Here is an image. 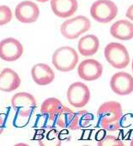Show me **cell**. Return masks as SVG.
Listing matches in <instances>:
<instances>
[{"mask_svg":"<svg viewBox=\"0 0 133 146\" xmlns=\"http://www.w3.org/2000/svg\"><path fill=\"white\" fill-rule=\"evenodd\" d=\"M11 106L16 111L17 116L28 119L31 113L36 108V101L31 94L21 92L13 96L11 99Z\"/></svg>","mask_w":133,"mask_h":146,"instance_id":"6","label":"cell"},{"mask_svg":"<svg viewBox=\"0 0 133 146\" xmlns=\"http://www.w3.org/2000/svg\"><path fill=\"white\" fill-rule=\"evenodd\" d=\"M110 32L117 40H130L133 38V24L126 19L117 20L111 25Z\"/></svg>","mask_w":133,"mask_h":146,"instance_id":"16","label":"cell"},{"mask_svg":"<svg viewBox=\"0 0 133 146\" xmlns=\"http://www.w3.org/2000/svg\"><path fill=\"white\" fill-rule=\"evenodd\" d=\"M63 104L56 98H49L45 99L41 107V114L48 118L51 123L56 122L57 117L60 113Z\"/></svg>","mask_w":133,"mask_h":146,"instance_id":"18","label":"cell"},{"mask_svg":"<svg viewBox=\"0 0 133 146\" xmlns=\"http://www.w3.org/2000/svg\"><path fill=\"white\" fill-rule=\"evenodd\" d=\"M126 16L130 19V20H132L133 21V4H132L126 10Z\"/></svg>","mask_w":133,"mask_h":146,"instance_id":"24","label":"cell"},{"mask_svg":"<svg viewBox=\"0 0 133 146\" xmlns=\"http://www.w3.org/2000/svg\"><path fill=\"white\" fill-rule=\"evenodd\" d=\"M21 79L19 76L10 68H5L0 73V91L10 92L19 88Z\"/></svg>","mask_w":133,"mask_h":146,"instance_id":"15","label":"cell"},{"mask_svg":"<svg viewBox=\"0 0 133 146\" xmlns=\"http://www.w3.org/2000/svg\"><path fill=\"white\" fill-rule=\"evenodd\" d=\"M91 23L89 19L84 15H79L65 20L61 25L60 31L66 39L75 40L89 31Z\"/></svg>","mask_w":133,"mask_h":146,"instance_id":"3","label":"cell"},{"mask_svg":"<svg viewBox=\"0 0 133 146\" xmlns=\"http://www.w3.org/2000/svg\"><path fill=\"white\" fill-rule=\"evenodd\" d=\"M102 64L94 59H87L83 60L78 67V74L79 77L88 82L99 79L102 76Z\"/></svg>","mask_w":133,"mask_h":146,"instance_id":"11","label":"cell"},{"mask_svg":"<svg viewBox=\"0 0 133 146\" xmlns=\"http://www.w3.org/2000/svg\"><path fill=\"white\" fill-rule=\"evenodd\" d=\"M42 137H44L45 139L44 140L41 139L39 141L41 145H61V139L59 137V133L55 129H51L48 133H46L45 136L41 135V138Z\"/></svg>","mask_w":133,"mask_h":146,"instance_id":"19","label":"cell"},{"mask_svg":"<svg viewBox=\"0 0 133 146\" xmlns=\"http://www.w3.org/2000/svg\"><path fill=\"white\" fill-rule=\"evenodd\" d=\"M78 124L79 128H87L91 123V122L94 120V116L92 113L83 110L78 112Z\"/></svg>","mask_w":133,"mask_h":146,"instance_id":"21","label":"cell"},{"mask_svg":"<svg viewBox=\"0 0 133 146\" xmlns=\"http://www.w3.org/2000/svg\"><path fill=\"white\" fill-rule=\"evenodd\" d=\"M31 76L37 85L46 86L54 81L55 72L50 66L45 63H38L32 67Z\"/></svg>","mask_w":133,"mask_h":146,"instance_id":"12","label":"cell"},{"mask_svg":"<svg viewBox=\"0 0 133 146\" xmlns=\"http://www.w3.org/2000/svg\"><path fill=\"white\" fill-rule=\"evenodd\" d=\"M131 145L133 146V139H132V140L131 141Z\"/></svg>","mask_w":133,"mask_h":146,"instance_id":"26","label":"cell"},{"mask_svg":"<svg viewBox=\"0 0 133 146\" xmlns=\"http://www.w3.org/2000/svg\"><path fill=\"white\" fill-rule=\"evenodd\" d=\"M98 126L106 131H116L120 129L122 117V107L116 101L104 102L97 112Z\"/></svg>","mask_w":133,"mask_h":146,"instance_id":"1","label":"cell"},{"mask_svg":"<svg viewBox=\"0 0 133 146\" xmlns=\"http://www.w3.org/2000/svg\"><path fill=\"white\" fill-rule=\"evenodd\" d=\"M110 85L111 90L117 95L126 96L133 92V77L125 72L114 74L110 79Z\"/></svg>","mask_w":133,"mask_h":146,"instance_id":"9","label":"cell"},{"mask_svg":"<svg viewBox=\"0 0 133 146\" xmlns=\"http://www.w3.org/2000/svg\"><path fill=\"white\" fill-rule=\"evenodd\" d=\"M104 57L116 69L126 68L130 63V56L127 49L118 42H110L105 46Z\"/></svg>","mask_w":133,"mask_h":146,"instance_id":"4","label":"cell"},{"mask_svg":"<svg viewBox=\"0 0 133 146\" xmlns=\"http://www.w3.org/2000/svg\"><path fill=\"white\" fill-rule=\"evenodd\" d=\"M132 72H133V60H132Z\"/></svg>","mask_w":133,"mask_h":146,"instance_id":"27","label":"cell"},{"mask_svg":"<svg viewBox=\"0 0 133 146\" xmlns=\"http://www.w3.org/2000/svg\"><path fill=\"white\" fill-rule=\"evenodd\" d=\"M36 1L41 2V3H45V2H47V1H49V0H36Z\"/></svg>","mask_w":133,"mask_h":146,"instance_id":"25","label":"cell"},{"mask_svg":"<svg viewBox=\"0 0 133 146\" xmlns=\"http://www.w3.org/2000/svg\"><path fill=\"white\" fill-rule=\"evenodd\" d=\"M56 123L62 129H68L74 131L80 129L78 124V112H74L65 106H63L57 117Z\"/></svg>","mask_w":133,"mask_h":146,"instance_id":"14","label":"cell"},{"mask_svg":"<svg viewBox=\"0 0 133 146\" xmlns=\"http://www.w3.org/2000/svg\"><path fill=\"white\" fill-rule=\"evenodd\" d=\"M6 119H7V116L5 113H0V135L2 134V133L5 128Z\"/></svg>","mask_w":133,"mask_h":146,"instance_id":"23","label":"cell"},{"mask_svg":"<svg viewBox=\"0 0 133 146\" xmlns=\"http://www.w3.org/2000/svg\"><path fill=\"white\" fill-rule=\"evenodd\" d=\"M13 19L10 8L7 5H0V26L9 24Z\"/></svg>","mask_w":133,"mask_h":146,"instance_id":"20","label":"cell"},{"mask_svg":"<svg viewBox=\"0 0 133 146\" xmlns=\"http://www.w3.org/2000/svg\"><path fill=\"white\" fill-rule=\"evenodd\" d=\"M40 15V9L37 4L32 1H23L15 8L16 19L24 24H31L35 22Z\"/></svg>","mask_w":133,"mask_h":146,"instance_id":"10","label":"cell"},{"mask_svg":"<svg viewBox=\"0 0 133 146\" xmlns=\"http://www.w3.org/2000/svg\"><path fill=\"white\" fill-rule=\"evenodd\" d=\"M100 47L99 38L94 35L82 37L78 43V50L83 56H92L97 53Z\"/></svg>","mask_w":133,"mask_h":146,"instance_id":"17","label":"cell"},{"mask_svg":"<svg viewBox=\"0 0 133 146\" xmlns=\"http://www.w3.org/2000/svg\"><path fill=\"white\" fill-rule=\"evenodd\" d=\"M52 64L57 70L62 72L73 71L78 61V55L71 46H61L52 55Z\"/></svg>","mask_w":133,"mask_h":146,"instance_id":"2","label":"cell"},{"mask_svg":"<svg viewBox=\"0 0 133 146\" xmlns=\"http://www.w3.org/2000/svg\"><path fill=\"white\" fill-rule=\"evenodd\" d=\"M23 52V45L15 38L9 37L0 41V58L5 61L11 62L19 60Z\"/></svg>","mask_w":133,"mask_h":146,"instance_id":"8","label":"cell"},{"mask_svg":"<svg viewBox=\"0 0 133 146\" xmlns=\"http://www.w3.org/2000/svg\"><path fill=\"white\" fill-rule=\"evenodd\" d=\"M53 14L61 19H67L76 13L78 8V0H51Z\"/></svg>","mask_w":133,"mask_h":146,"instance_id":"13","label":"cell"},{"mask_svg":"<svg viewBox=\"0 0 133 146\" xmlns=\"http://www.w3.org/2000/svg\"><path fill=\"white\" fill-rule=\"evenodd\" d=\"M99 146H123V142L114 135H105L103 139L98 141Z\"/></svg>","mask_w":133,"mask_h":146,"instance_id":"22","label":"cell"},{"mask_svg":"<svg viewBox=\"0 0 133 146\" xmlns=\"http://www.w3.org/2000/svg\"><path fill=\"white\" fill-rule=\"evenodd\" d=\"M67 98L68 102L74 108H84L89 103L90 99L89 87L80 82H74L68 89Z\"/></svg>","mask_w":133,"mask_h":146,"instance_id":"7","label":"cell"},{"mask_svg":"<svg viewBox=\"0 0 133 146\" xmlns=\"http://www.w3.org/2000/svg\"><path fill=\"white\" fill-rule=\"evenodd\" d=\"M118 14L116 4L111 0H97L90 7V15L97 22L107 24Z\"/></svg>","mask_w":133,"mask_h":146,"instance_id":"5","label":"cell"}]
</instances>
